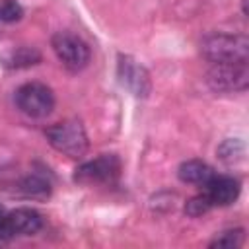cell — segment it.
Instances as JSON below:
<instances>
[{
  "instance_id": "obj_1",
  "label": "cell",
  "mask_w": 249,
  "mask_h": 249,
  "mask_svg": "<svg viewBox=\"0 0 249 249\" xmlns=\"http://www.w3.org/2000/svg\"><path fill=\"white\" fill-rule=\"evenodd\" d=\"M200 53L212 64L247 62L249 39L237 33H210L202 39Z\"/></svg>"
},
{
  "instance_id": "obj_2",
  "label": "cell",
  "mask_w": 249,
  "mask_h": 249,
  "mask_svg": "<svg viewBox=\"0 0 249 249\" xmlns=\"http://www.w3.org/2000/svg\"><path fill=\"white\" fill-rule=\"evenodd\" d=\"M45 136L56 152L68 158H82L89 148L86 128L78 119H66L47 126Z\"/></svg>"
},
{
  "instance_id": "obj_3",
  "label": "cell",
  "mask_w": 249,
  "mask_h": 249,
  "mask_svg": "<svg viewBox=\"0 0 249 249\" xmlns=\"http://www.w3.org/2000/svg\"><path fill=\"white\" fill-rule=\"evenodd\" d=\"M18 109L31 119H45L54 109V93L41 82H27L16 89Z\"/></svg>"
},
{
  "instance_id": "obj_4",
  "label": "cell",
  "mask_w": 249,
  "mask_h": 249,
  "mask_svg": "<svg viewBox=\"0 0 249 249\" xmlns=\"http://www.w3.org/2000/svg\"><path fill=\"white\" fill-rule=\"evenodd\" d=\"M51 47L56 58L72 72H78L89 64V47L88 43L70 31H58L51 39Z\"/></svg>"
},
{
  "instance_id": "obj_5",
  "label": "cell",
  "mask_w": 249,
  "mask_h": 249,
  "mask_svg": "<svg viewBox=\"0 0 249 249\" xmlns=\"http://www.w3.org/2000/svg\"><path fill=\"white\" fill-rule=\"evenodd\" d=\"M206 82L214 91H245L249 86V68L247 62L231 64H212L206 74Z\"/></svg>"
},
{
  "instance_id": "obj_6",
  "label": "cell",
  "mask_w": 249,
  "mask_h": 249,
  "mask_svg": "<svg viewBox=\"0 0 249 249\" xmlns=\"http://www.w3.org/2000/svg\"><path fill=\"white\" fill-rule=\"evenodd\" d=\"M121 173V160L115 154H101L99 158L82 163L74 171V181L80 185L111 183Z\"/></svg>"
},
{
  "instance_id": "obj_7",
  "label": "cell",
  "mask_w": 249,
  "mask_h": 249,
  "mask_svg": "<svg viewBox=\"0 0 249 249\" xmlns=\"http://www.w3.org/2000/svg\"><path fill=\"white\" fill-rule=\"evenodd\" d=\"M117 76L123 88H126L134 97L144 99L152 91V80L150 72L132 56L128 54H119L117 58Z\"/></svg>"
},
{
  "instance_id": "obj_8",
  "label": "cell",
  "mask_w": 249,
  "mask_h": 249,
  "mask_svg": "<svg viewBox=\"0 0 249 249\" xmlns=\"http://www.w3.org/2000/svg\"><path fill=\"white\" fill-rule=\"evenodd\" d=\"M241 183L231 175H212L204 185V195L212 206H230L239 198Z\"/></svg>"
},
{
  "instance_id": "obj_9",
  "label": "cell",
  "mask_w": 249,
  "mask_h": 249,
  "mask_svg": "<svg viewBox=\"0 0 249 249\" xmlns=\"http://www.w3.org/2000/svg\"><path fill=\"white\" fill-rule=\"evenodd\" d=\"M6 224L10 237L16 235H33L43 228V216L35 208H16V210H6Z\"/></svg>"
},
{
  "instance_id": "obj_10",
  "label": "cell",
  "mask_w": 249,
  "mask_h": 249,
  "mask_svg": "<svg viewBox=\"0 0 249 249\" xmlns=\"http://www.w3.org/2000/svg\"><path fill=\"white\" fill-rule=\"evenodd\" d=\"M212 175H214V169L206 161H200V160H187L177 169V177L183 183H191V185H202L204 187Z\"/></svg>"
},
{
  "instance_id": "obj_11",
  "label": "cell",
  "mask_w": 249,
  "mask_h": 249,
  "mask_svg": "<svg viewBox=\"0 0 249 249\" xmlns=\"http://www.w3.org/2000/svg\"><path fill=\"white\" fill-rule=\"evenodd\" d=\"M41 60V53L33 47H19L16 51H10L4 58V64L8 68H27Z\"/></svg>"
},
{
  "instance_id": "obj_12",
  "label": "cell",
  "mask_w": 249,
  "mask_h": 249,
  "mask_svg": "<svg viewBox=\"0 0 249 249\" xmlns=\"http://www.w3.org/2000/svg\"><path fill=\"white\" fill-rule=\"evenodd\" d=\"M19 189H21L27 196H33V198H45V196L51 195V183L45 179V175H39V173L27 175V177L19 183Z\"/></svg>"
},
{
  "instance_id": "obj_13",
  "label": "cell",
  "mask_w": 249,
  "mask_h": 249,
  "mask_svg": "<svg viewBox=\"0 0 249 249\" xmlns=\"http://www.w3.org/2000/svg\"><path fill=\"white\" fill-rule=\"evenodd\" d=\"M218 156L226 165H233V163L245 160V146L239 140H226L218 148Z\"/></svg>"
},
{
  "instance_id": "obj_14",
  "label": "cell",
  "mask_w": 249,
  "mask_h": 249,
  "mask_svg": "<svg viewBox=\"0 0 249 249\" xmlns=\"http://www.w3.org/2000/svg\"><path fill=\"white\" fill-rule=\"evenodd\" d=\"M243 237H245V231L241 228H235V230H226L222 231L220 235H216L212 241H210V247H228V249H235L243 243Z\"/></svg>"
},
{
  "instance_id": "obj_15",
  "label": "cell",
  "mask_w": 249,
  "mask_h": 249,
  "mask_svg": "<svg viewBox=\"0 0 249 249\" xmlns=\"http://www.w3.org/2000/svg\"><path fill=\"white\" fill-rule=\"evenodd\" d=\"M23 18V8L18 0H0V23H16Z\"/></svg>"
},
{
  "instance_id": "obj_16",
  "label": "cell",
  "mask_w": 249,
  "mask_h": 249,
  "mask_svg": "<svg viewBox=\"0 0 249 249\" xmlns=\"http://www.w3.org/2000/svg\"><path fill=\"white\" fill-rule=\"evenodd\" d=\"M210 208H212V204H210L208 196H206L204 193H200V195H196V196H193V198L187 200V204H185V214L191 216V218H198V216L206 214Z\"/></svg>"
},
{
  "instance_id": "obj_17",
  "label": "cell",
  "mask_w": 249,
  "mask_h": 249,
  "mask_svg": "<svg viewBox=\"0 0 249 249\" xmlns=\"http://www.w3.org/2000/svg\"><path fill=\"white\" fill-rule=\"evenodd\" d=\"M8 239H12V237H10L8 224H6V210L0 206V241H8Z\"/></svg>"
}]
</instances>
